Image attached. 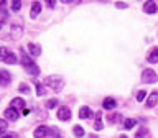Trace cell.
I'll return each mask as SVG.
<instances>
[{"label":"cell","instance_id":"cell-26","mask_svg":"<svg viewBox=\"0 0 158 138\" xmlns=\"http://www.w3.org/2000/svg\"><path fill=\"white\" fill-rule=\"evenodd\" d=\"M20 31H22V28L17 26V25H12V34H17V36H18Z\"/></svg>","mask_w":158,"mask_h":138},{"label":"cell","instance_id":"cell-22","mask_svg":"<svg viewBox=\"0 0 158 138\" xmlns=\"http://www.w3.org/2000/svg\"><path fill=\"white\" fill-rule=\"evenodd\" d=\"M56 105H58V100H56V99H51V100L46 102V108H54Z\"/></svg>","mask_w":158,"mask_h":138},{"label":"cell","instance_id":"cell-31","mask_svg":"<svg viewBox=\"0 0 158 138\" xmlns=\"http://www.w3.org/2000/svg\"><path fill=\"white\" fill-rule=\"evenodd\" d=\"M23 113H25V115H28V113H30V108L25 107V108H23Z\"/></svg>","mask_w":158,"mask_h":138},{"label":"cell","instance_id":"cell-14","mask_svg":"<svg viewBox=\"0 0 158 138\" xmlns=\"http://www.w3.org/2000/svg\"><path fill=\"white\" fill-rule=\"evenodd\" d=\"M89 117H92V110L87 105L79 108V118H84V120H86V118H89Z\"/></svg>","mask_w":158,"mask_h":138},{"label":"cell","instance_id":"cell-17","mask_svg":"<svg viewBox=\"0 0 158 138\" xmlns=\"http://www.w3.org/2000/svg\"><path fill=\"white\" fill-rule=\"evenodd\" d=\"M12 107L13 108H25V100L20 99V97H15L12 100Z\"/></svg>","mask_w":158,"mask_h":138},{"label":"cell","instance_id":"cell-33","mask_svg":"<svg viewBox=\"0 0 158 138\" xmlns=\"http://www.w3.org/2000/svg\"><path fill=\"white\" fill-rule=\"evenodd\" d=\"M5 138H13V136H5Z\"/></svg>","mask_w":158,"mask_h":138},{"label":"cell","instance_id":"cell-5","mask_svg":"<svg viewBox=\"0 0 158 138\" xmlns=\"http://www.w3.org/2000/svg\"><path fill=\"white\" fill-rule=\"evenodd\" d=\"M143 12L148 13V15H155L158 12V7L155 2H152V0H148V2L143 3Z\"/></svg>","mask_w":158,"mask_h":138},{"label":"cell","instance_id":"cell-8","mask_svg":"<svg viewBox=\"0 0 158 138\" xmlns=\"http://www.w3.org/2000/svg\"><path fill=\"white\" fill-rule=\"evenodd\" d=\"M156 104H158V91H153L147 99V107L152 108V107H155Z\"/></svg>","mask_w":158,"mask_h":138},{"label":"cell","instance_id":"cell-3","mask_svg":"<svg viewBox=\"0 0 158 138\" xmlns=\"http://www.w3.org/2000/svg\"><path fill=\"white\" fill-rule=\"evenodd\" d=\"M0 61H3L5 64H15L17 63V56H15L13 51H10L8 48L2 46L0 48Z\"/></svg>","mask_w":158,"mask_h":138},{"label":"cell","instance_id":"cell-21","mask_svg":"<svg viewBox=\"0 0 158 138\" xmlns=\"http://www.w3.org/2000/svg\"><path fill=\"white\" fill-rule=\"evenodd\" d=\"M7 128H8V123H7V120L0 118V133H5V132H7Z\"/></svg>","mask_w":158,"mask_h":138},{"label":"cell","instance_id":"cell-24","mask_svg":"<svg viewBox=\"0 0 158 138\" xmlns=\"http://www.w3.org/2000/svg\"><path fill=\"white\" fill-rule=\"evenodd\" d=\"M20 92H22V94H28V92H30L28 84H22V86H20Z\"/></svg>","mask_w":158,"mask_h":138},{"label":"cell","instance_id":"cell-12","mask_svg":"<svg viewBox=\"0 0 158 138\" xmlns=\"http://www.w3.org/2000/svg\"><path fill=\"white\" fill-rule=\"evenodd\" d=\"M3 115L7 117L8 120H13V122H15V120L18 118V112H17V108H13V107H8L7 110H5V113H3Z\"/></svg>","mask_w":158,"mask_h":138},{"label":"cell","instance_id":"cell-9","mask_svg":"<svg viewBox=\"0 0 158 138\" xmlns=\"http://www.w3.org/2000/svg\"><path fill=\"white\" fill-rule=\"evenodd\" d=\"M28 53H30V56L36 58V56L41 54V48H40L38 44H35V43H28Z\"/></svg>","mask_w":158,"mask_h":138},{"label":"cell","instance_id":"cell-30","mask_svg":"<svg viewBox=\"0 0 158 138\" xmlns=\"http://www.w3.org/2000/svg\"><path fill=\"white\" fill-rule=\"evenodd\" d=\"M117 117H120V115H110V118H109V120H110V122H115Z\"/></svg>","mask_w":158,"mask_h":138},{"label":"cell","instance_id":"cell-1","mask_svg":"<svg viewBox=\"0 0 158 138\" xmlns=\"http://www.w3.org/2000/svg\"><path fill=\"white\" fill-rule=\"evenodd\" d=\"M20 61H22L23 67L27 69L30 74H33V76H38V74H40V67L31 61V59H30V56L25 51H22V54H20Z\"/></svg>","mask_w":158,"mask_h":138},{"label":"cell","instance_id":"cell-16","mask_svg":"<svg viewBox=\"0 0 158 138\" xmlns=\"http://www.w3.org/2000/svg\"><path fill=\"white\" fill-rule=\"evenodd\" d=\"M102 113L97 112L96 113V122H94V130H102Z\"/></svg>","mask_w":158,"mask_h":138},{"label":"cell","instance_id":"cell-11","mask_svg":"<svg viewBox=\"0 0 158 138\" xmlns=\"http://www.w3.org/2000/svg\"><path fill=\"white\" fill-rule=\"evenodd\" d=\"M40 12H41V3H40V2H33L31 3V12H30V17L35 20L40 15Z\"/></svg>","mask_w":158,"mask_h":138},{"label":"cell","instance_id":"cell-18","mask_svg":"<svg viewBox=\"0 0 158 138\" xmlns=\"http://www.w3.org/2000/svg\"><path fill=\"white\" fill-rule=\"evenodd\" d=\"M137 125V120H133V118H127L125 122H123V127H125V130H130Z\"/></svg>","mask_w":158,"mask_h":138},{"label":"cell","instance_id":"cell-29","mask_svg":"<svg viewBox=\"0 0 158 138\" xmlns=\"http://www.w3.org/2000/svg\"><path fill=\"white\" fill-rule=\"evenodd\" d=\"M46 5H48L49 8H54V5H56V3H54V2H51V0H48V2H46Z\"/></svg>","mask_w":158,"mask_h":138},{"label":"cell","instance_id":"cell-19","mask_svg":"<svg viewBox=\"0 0 158 138\" xmlns=\"http://www.w3.org/2000/svg\"><path fill=\"white\" fill-rule=\"evenodd\" d=\"M73 133H74V136H84V128L82 127H79V125H74V128H73Z\"/></svg>","mask_w":158,"mask_h":138},{"label":"cell","instance_id":"cell-20","mask_svg":"<svg viewBox=\"0 0 158 138\" xmlns=\"http://www.w3.org/2000/svg\"><path fill=\"white\" fill-rule=\"evenodd\" d=\"M44 94H46V91H44V86L38 82V84H36V95H38V97H43Z\"/></svg>","mask_w":158,"mask_h":138},{"label":"cell","instance_id":"cell-28","mask_svg":"<svg viewBox=\"0 0 158 138\" xmlns=\"http://www.w3.org/2000/svg\"><path fill=\"white\" fill-rule=\"evenodd\" d=\"M115 7H117V8H127V3H125V2H117Z\"/></svg>","mask_w":158,"mask_h":138},{"label":"cell","instance_id":"cell-6","mask_svg":"<svg viewBox=\"0 0 158 138\" xmlns=\"http://www.w3.org/2000/svg\"><path fill=\"white\" fill-rule=\"evenodd\" d=\"M58 118L63 122H68L69 118H71V110H69L68 107H59L58 108Z\"/></svg>","mask_w":158,"mask_h":138},{"label":"cell","instance_id":"cell-23","mask_svg":"<svg viewBox=\"0 0 158 138\" xmlns=\"http://www.w3.org/2000/svg\"><path fill=\"white\" fill-rule=\"evenodd\" d=\"M145 97H147V92H145V91H138V94H137V100H138V102H142Z\"/></svg>","mask_w":158,"mask_h":138},{"label":"cell","instance_id":"cell-27","mask_svg":"<svg viewBox=\"0 0 158 138\" xmlns=\"http://www.w3.org/2000/svg\"><path fill=\"white\" fill-rule=\"evenodd\" d=\"M145 135H147V130H145V128H142V130H140V132H138L137 135H135V138H143Z\"/></svg>","mask_w":158,"mask_h":138},{"label":"cell","instance_id":"cell-34","mask_svg":"<svg viewBox=\"0 0 158 138\" xmlns=\"http://www.w3.org/2000/svg\"><path fill=\"white\" fill-rule=\"evenodd\" d=\"M120 138H127V136H120Z\"/></svg>","mask_w":158,"mask_h":138},{"label":"cell","instance_id":"cell-15","mask_svg":"<svg viewBox=\"0 0 158 138\" xmlns=\"http://www.w3.org/2000/svg\"><path fill=\"white\" fill-rule=\"evenodd\" d=\"M147 59H148V63H158V48H152V51L148 53V56H147Z\"/></svg>","mask_w":158,"mask_h":138},{"label":"cell","instance_id":"cell-25","mask_svg":"<svg viewBox=\"0 0 158 138\" xmlns=\"http://www.w3.org/2000/svg\"><path fill=\"white\" fill-rule=\"evenodd\" d=\"M20 8H22V2H13L12 3V10H13V12H18Z\"/></svg>","mask_w":158,"mask_h":138},{"label":"cell","instance_id":"cell-13","mask_svg":"<svg viewBox=\"0 0 158 138\" xmlns=\"http://www.w3.org/2000/svg\"><path fill=\"white\" fill-rule=\"evenodd\" d=\"M115 100H114L112 97H106L104 99V102H102V107L106 108V110H112V108H115Z\"/></svg>","mask_w":158,"mask_h":138},{"label":"cell","instance_id":"cell-4","mask_svg":"<svg viewBox=\"0 0 158 138\" xmlns=\"http://www.w3.org/2000/svg\"><path fill=\"white\" fill-rule=\"evenodd\" d=\"M156 72L153 71V69H145V71L142 72V81L145 82V84H153V82H156Z\"/></svg>","mask_w":158,"mask_h":138},{"label":"cell","instance_id":"cell-32","mask_svg":"<svg viewBox=\"0 0 158 138\" xmlns=\"http://www.w3.org/2000/svg\"><path fill=\"white\" fill-rule=\"evenodd\" d=\"M2 26H3V22H2V20H0V30H2Z\"/></svg>","mask_w":158,"mask_h":138},{"label":"cell","instance_id":"cell-10","mask_svg":"<svg viewBox=\"0 0 158 138\" xmlns=\"http://www.w3.org/2000/svg\"><path fill=\"white\" fill-rule=\"evenodd\" d=\"M12 82V76L8 71H0V86H8Z\"/></svg>","mask_w":158,"mask_h":138},{"label":"cell","instance_id":"cell-7","mask_svg":"<svg viewBox=\"0 0 158 138\" xmlns=\"http://www.w3.org/2000/svg\"><path fill=\"white\" fill-rule=\"evenodd\" d=\"M46 135H49V128L44 127V125L36 127V128H35V132H33V136L35 138H44Z\"/></svg>","mask_w":158,"mask_h":138},{"label":"cell","instance_id":"cell-2","mask_svg":"<svg viewBox=\"0 0 158 138\" xmlns=\"http://www.w3.org/2000/svg\"><path fill=\"white\" fill-rule=\"evenodd\" d=\"M44 86H48L49 89H53L56 92H61L64 87V79L61 76H49L44 79Z\"/></svg>","mask_w":158,"mask_h":138}]
</instances>
